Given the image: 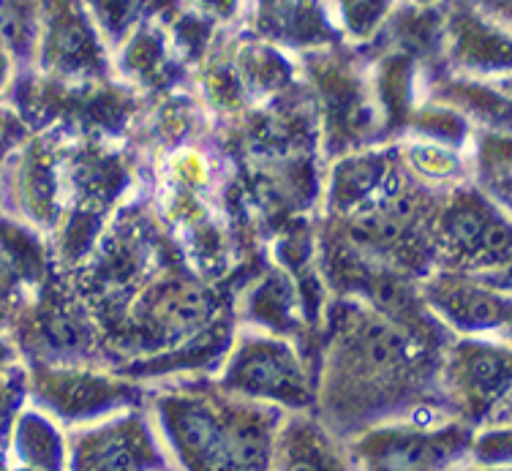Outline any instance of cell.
Masks as SVG:
<instances>
[{
  "label": "cell",
  "instance_id": "2",
  "mask_svg": "<svg viewBox=\"0 0 512 471\" xmlns=\"http://www.w3.org/2000/svg\"><path fill=\"white\" fill-rule=\"evenodd\" d=\"M453 232L463 240H472V237L480 235V218L474 216V213H458L453 218Z\"/></svg>",
  "mask_w": 512,
  "mask_h": 471
},
{
  "label": "cell",
  "instance_id": "3",
  "mask_svg": "<svg viewBox=\"0 0 512 471\" xmlns=\"http://www.w3.org/2000/svg\"><path fill=\"white\" fill-rule=\"evenodd\" d=\"M289 471H319V469H316L314 463H308V461H297L295 466H292V469H289Z\"/></svg>",
  "mask_w": 512,
  "mask_h": 471
},
{
  "label": "cell",
  "instance_id": "1",
  "mask_svg": "<svg viewBox=\"0 0 512 471\" xmlns=\"http://www.w3.org/2000/svg\"><path fill=\"white\" fill-rule=\"evenodd\" d=\"M248 382L256 384V387H267V390H278L284 387L289 373H286L284 363H278L273 357H259L254 363L248 365Z\"/></svg>",
  "mask_w": 512,
  "mask_h": 471
}]
</instances>
